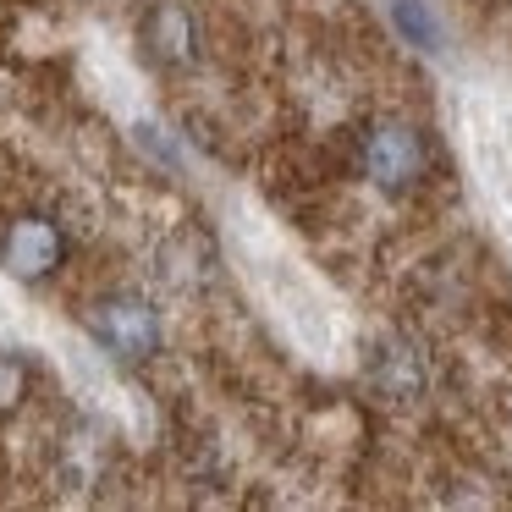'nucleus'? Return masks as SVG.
I'll return each instance as SVG.
<instances>
[{
  "instance_id": "nucleus-3",
  "label": "nucleus",
  "mask_w": 512,
  "mask_h": 512,
  "mask_svg": "<svg viewBox=\"0 0 512 512\" xmlns=\"http://www.w3.org/2000/svg\"><path fill=\"white\" fill-rule=\"evenodd\" d=\"M94 331H100V342L111 347L116 358H144V353H155V342H160L155 309H149L144 298H111V303H100Z\"/></svg>"
},
{
  "instance_id": "nucleus-2",
  "label": "nucleus",
  "mask_w": 512,
  "mask_h": 512,
  "mask_svg": "<svg viewBox=\"0 0 512 512\" xmlns=\"http://www.w3.org/2000/svg\"><path fill=\"white\" fill-rule=\"evenodd\" d=\"M424 166H430V149H424L419 127H408V122H375L364 133V171L380 182V188H391V193L413 188V182L424 177Z\"/></svg>"
},
{
  "instance_id": "nucleus-1",
  "label": "nucleus",
  "mask_w": 512,
  "mask_h": 512,
  "mask_svg": "<svg viewBox=\"0 0 512 512\" xmlns=\"http://www.w3.org/2000/svg\"><path fill=\"white\" fill-rule=\"evenodd\" d=\"M61 265H67V232L50 215H17L0 232V270L6 276L39 281V276H56Z\"/></svg>"
},
{
  "instance_id": "nucleus-4",
  "label": "nucleus",
  "mask_w": 512,
  "mask_h": 512,
  "mask_svg": "<svg viewBox=\"0 0 512 512\" xmlns=\"http://www.w3.org/2000/svg\"><path fill=\"white\" fill-rule=\"evenodd\" d=\"M375 386L386 397H419L424 391V369L408 347H380L375 353Z\"/></svg>"
},
{
  "instance_id": "nucleus-5",
  "label": "nucleus",
  "mask_w": 512,
  "mask_h": 512,
  "mask_svg": "<svg viewBox=\"0 0 512 512\" xmlns=\"http://www.w3.org/2000/svg\"><path fill=\"white\" fill-rule=\"evenodd\" d=\"M23 391H28V369L17 364L12 353H0V408H12Z\"/></svg>"
}]
</instances>
